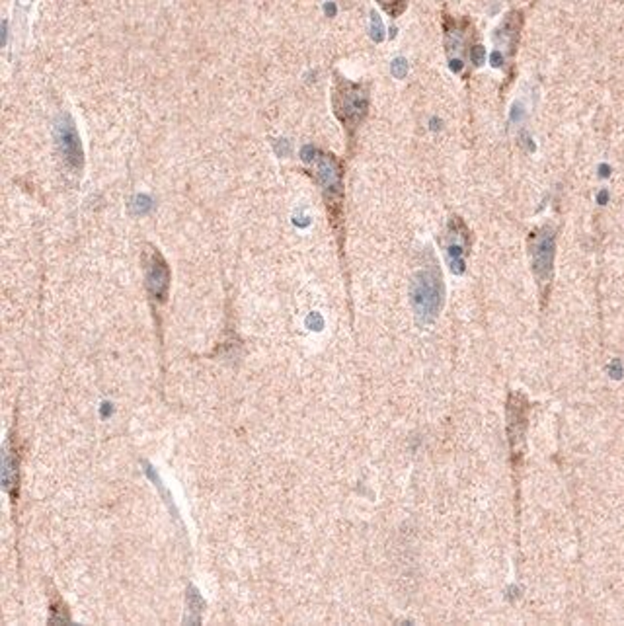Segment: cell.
<instances>
[{
  "instance_id": "30bf717a",
  "label": "cell",
  "mask_w": 624,
  "mask_h": 626,
  "mask_svg": "<svg viewBox=\"0 0 624 626\" xmlns=\"http://www.w3.org/2000/svg\"><path fill=\"white\" fill-rule=\"evenodd\" d=\"M468 250V232L461 219H453L445 236V252L449 256V266L455 273L465 272V256Z\"/></svg>"
},
{
  "instance_id": "6da1fadb",
  "label": "cell",
  "mask_w": 624,
  "mask_h": 626,
  "mask_svg": "<svg viewBox=\"0 0 624 626\" xmlns=\"http://www.w3.org/2000/svg\"><path fill=\"white\" fill-rule=\"evenodd\" d=\"M302 160L307 164L311 176L316 180L324 193V201L330 213V221L336 232H342V211H343V169L342 162L326 150L314 147L302 149Z\"/></svg>"
},
{
  "instance_id": "7a4b0ae2",
  "label": "cell",
  "mask_w": 624,
  "mask_h": 626,
  "mask_svg": "<svg viewBox=\"0 0 624 626\" xmlns=\"http://www.w3.org/2000/svg\"><path fill=\"white\" fill-rule=\"evenodd\" d=\"M332 100H334L336 118L343 125V129L348 131V137H353L359 125L367 118L369 88L363 85H357V82L336 77Z\"/></svg>"
},
{
  "instance_id": "3957f363",
  "label": "cell",
  "mask_w": 624,
  "mask_h": 626,
  "mask_svg": "<svg viewBox=\"0 0 624 626\" xmlns=\"http://www.w3.org/2000/svg\"><path fill=\"white\" fill-rule=\"evenodd\" d=\"M443 303L441 275L435 266H427L415 273L412 282V304L420 323H434Z\"/></svg>"
},
{
  "instance_id": "277c9868",
  "label": "cell",
  "mask_w": 624,
  "mask_h": 626,
  "mask_svg": "<svg viewBox=\"0 0 624 626\" xmlns=\"http://www.w3.org/2000/svg\"><path fill=\"white\" fill-rule=\"evenodd\" d=\"M475 44V27L468 20L445 18V53L451 71L463 75L466 61L473 55Z\"/></svg>"
},
{
  "instance_id": "52a82bcc",
  "label": "cell",
  "mask_w": 624,
  "mask_h": 626,
  "mask_svg": "<svg viewBox=\"0 0 624 626\" xmlns=\"http://www.w3.org/2000/svg\"><path fill=\"white\" fill-rule=\"evenodd\" d=\"M527 412H529L527 398L519 393H511V396L507 398V437H509V449H511V463L516 468H519L521 457L525 451Z\"/></svg>"
},
{
  "instance_id": "8992f818",
  "label": "cell",
  "mask_w": 624,
  "mask_h": 626,
  "mask_svg": "<svg viewBox=\"0 0 624 626\" xmlns=\"http://www.w3.org/2000/svg\"><path fill=\"white\" fill-rule=\"evenodd\" d=\"M523 27V14L519 10L509 12L504 18V22L499 24L497 30L492 36V67L496 68H507L511 67L513 57H516L519 36Z\"/></svg>"
},
{
  "instance_id": "8fae6325",
  "label": "cell",
  "mask_w": 624,
  "mask_h": 626,
  "mask_svg": "<svg viewBox=\"0 0 624 626\" xmlns=\"http://www.w3.org/2000/svg\"><path fill=\"white\" fill-rule=\"evenodd\" d=\"M3 484H5V490H8L12 496H16V488H18V455H16V451H14L10 441L5 443Z\"/></svg>"
},
{
  "instance_id": "9c48e42d",
  "label": "cell",
  "mask_w": 624,
  "mask_h": 626,
  "mask_svg": "<svg viewBox=\"0 0 624 626\" xmlns=\"http://www.w3.org/2000/svg\"><path fill=\"white\" fill-rule=\"evenodd\" d=\"M55 139H57V147L63 155L65 164L68 169L80 170L85 164V157H82V143L78 139V131L75 128V121L71 116H63L57 121L55 128Z\"/></svg>"
},
{
  "instance_id": "5b68a950",
  "label": "cell",
  "mask_w": 624,
  "mask_h": 626,
  "mask_svg": "<svg viewBox=\"0 0 624 626\" xmlns=\"http://www.w3.org/2000/svg\"><path fill=\"white\" fill-rule=\"evenodd\" d=\"M533 273L537 277L538 287L547 293L554 273V252H557V232L552 227H540L531 234L529 241Z\"/></svg>"
},
{
  "instance_id": "ba28073f",
  "label": "cell",
  "mask_w": 624,
  "mask_h": 626,
  "mask_svg": "<svg viewBox=\"0 0 624 626\" xmlns=\"http://www.w3.org/2000/svg\"><path fill=\"white\" fill-rule=\"evenodd\" d=\"M145 282L152 303H164L170 291V268L162 254L155 248H147L143 256Z\"/></svg>"
},
{
  "instance_id": "7c38bea8",
  "label": "cell",
  "mask_w": 624,
  "mask_h": 626,
  "mask_svg": "<svg viewBox=\"0 0 624 626\" xmlns=\"http://www.w3.org/2000/svg\"><path fill=\"white\" fill-rule=\"evenodd\" d=\"M377 3L388 14V16H393V18L400 16V14L408 6V0H377Z\"/></svg>"
}]
</instances>
